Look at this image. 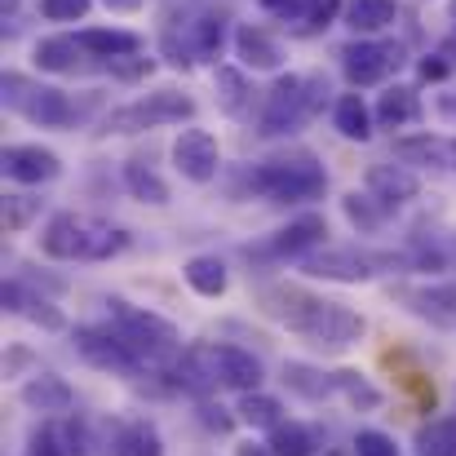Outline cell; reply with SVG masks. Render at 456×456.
Listing matches in <instances>:
<instances>
[{
  "label": "cell",
  "instance_id": "6da1fadb",
  "mask_svg": "<svg viewBox=\"0 0 456 456\" xmlns=\"http://www.w3.org/2000/svg\"><path fill=\"white\" fill-rule=\"evenodd\" d=\"M262 310L319 350H346L363 337V319L354 310H346L341 302H323V297L293 289V284L262 289Z\"/></svg>",
  "mask_w": 456,
  "mask_h": 456
},
{
  "label": "cell",
  "instance_id": "7a4b0ae2",
  "mask_svg": "<svg viewBox=\"0 0 456 456\" xmlns=\"http://www.w3.org/2000/svg\"><path fill=\"white\" fill-rule=\"evenodd\" d=\"M129 240L120 226H111L102 217H85V213H58L40 235L45 257H58V262H107Z\"/></svg>",
  "mask_w": 456,
  "mask_h": 456
},
{
  "label": "cell",
  "instance_id": "3957f363",
  "mask_svg": "<svg viewBox=\"0 0 456 456\" xmlns=\"http://www.w3.org/2000/svg\"><path fill=\"white\" fill-rule=\"evenodd\" d=\"M111 323L116 332L134 346V354L142 359V368H168L177 359V328L168 319H159L151 310H138V305L111 297Z\"/></svg>",
  "mask_w": 456,
  "mask_h": 456
},
{
  "label": "cell",
  "instance_id": "277c9868",
  "mask_svg": "<svg viewBox=\"0 0 456 456\" xmlns=\"http://www.w3.org/2000/svg\"><path fill=\"white\" fill-rule=\"evenodd\" d=\"M253 191L266 195V200H280V204H305V200H319L328 177H323V164L314 155H293V159H266L253 177Z\"/></svg>",
  "mask_w": 456,
  "mask_h": 456
},
{
  "label": "cell",
  "instance_id": "5b68a950",
  "mask_svg": "<svg viewBox=\"0 0 456 456\" xmlns=\"http://www.w3.org/2000/svg\"><path fill=\"white\" fill-rule=\"evenodd\" d=\"M319 94H328L323 80H314V76H284V80L271 89V98H266L262 134L275 138V134H293V129H302L305 120L314 116Z\"/></svg>",
  "mask_w": 456,
  "mask_h": 456
},
{
  "label": "cell",
  "instance_id": "8992f818",
  "mask_svg": "<svg viewBox=\"0 0 456 456\" xmlns=\"http://www.w3.org/2000/svg\"><path fill=\"white\" fill-rule=\"evenodd\" d=\"M195 116V102L177 89H159L151 98L125 107V111H111L107 116V129L111 134H138V129H155V125H177V120H191Z\"/></svg>",
  "mask_w": 456,
  "mask_h": 456
},
{
  "label": "cell",
  "instance_id": "52a82bcc",
  "mask_svg": "<svg viewBox=\"0 0 456 456\" xmlns=\"http://www.w3.org/2000/svg\"><path fill=\"white\" fill-rule=\"evenodd\" d=\"M76 350L94 363V368H107V372H142V359L134 354V346L116 332V323L107 328H76Z\"/></svg>",
  "mask_w": 456,
  "mask_h": 456
},
{
  "label": "cell",
  "instance_id": "ba28073f",
  "mask_svg": "<svg viewBox=\"0 0 456 456\" xmlns=\"http://www.w3.org/2000/svg\"><path fill=\"white\" fill-rule=\"evenodd\" d=\"M395 257H372V253H359V248H323V253H310L302 262L305 275L314 280H341V284H359V280H372L377 266H390Z\"/></svg>",
  "mask_w": 456,
  "mask_h": 456
},
{
  "label": "cell",
  "instance_id": "9c48e42d",
  "mask_svg": "<svg viewBox=\"0 0 456 456\" xmlns=\"http://www.w3.org/2000/svg\"><path fill=\"white\" fill-rule=\"evenodd\" d=\"M403 62V49L399 45H372V40H359L341 53V67L350 76V85H377L386 80L395 67Z\"/></svg>",
  "mask_w": 456,
  "mask_h": 456
},
{
  "label": "cell",
  "instance_id": "30bf717a",
  "mask_svg": "<svg viewBox=\"0 0 456 456\" xmlns=\"http://www.w3.org/2000/svg\"><path fill=\"white\" fill-rule=\"evenodd\" d=\"M217 159H222V155H217V138H213L208 129H182V134H177L173 164H177L182 177H191V182H213Z\"/></svg>",
  "mask_w": 456,
  "mask_h": 456
},
{
  "label": "cell",
  "instance_id": "8fae6325",
  "mask_svg": "<svg viewBox=\"0 0 456 456\" xmlns=\"http://www.w3.org/2000/svg\"><path fill=\"white\" fill-rule=\"evenodd\" d=\"M9 102L40 129H62L71 125V102L58 89H27V94H9Z\"/></svg>",
  "mask_w": 456,
  "mask_h": 456
},
{
  "label": "cell",
  "instance_id": "7c38bea8",
  "mask_svg": "<svg viewBox=\"0 0 456 456\" xmlns=\"http://www.w3.org/2000/svg\"><path fill=\"white\" fill-rule=\"evenodd\" d=\"M399 302H408L412 314L439 323V328H456V289L439 284V289H399Z\"/></svg>",
  "mask_w": 456,
  "mask_h": 456
},
{
  "label": "cell",
  "instance_id": "4fadbf2b",
  "mask_svg": "<svg viewBox=\"0 0 456 456\" xmlns=\"http://www.w3.org/2000/svg\"><path fill=\"white\" fill-rule=\"evenodd\" d=\"M368 191H372L386 208H395V204L417 200L421 182H417V173H408V168H399V164H372V168H368Z\"/></svg>",
  "mask_w": 456,
  "mask_h": 456
},
{
  "label": "cell",
  "instance_id": "5bb4252c",
  "mask_svg": "<svg viewBox=\"0 0 456 456\" xmlns=\"http://www.w3.org/2000/svg\"><path fill=\"white\" fill-rule=\"evenodd\" d=\"M213 359H217V372H222V381L231 390L248 395V390L262 386V363L253 359V350H244V346H213Z\"/></svg>",
  "mask_w": 456,
  "mask_h": 456
},
{
  "label": "cell",
  "instance_id": "9a60e30c",
  "mask_svg": "<svg viewBox=\"0 0 456 456\" xmlns=\"http://www.w3.org/2000/svg\"><path fill=\"white\" fill-rule=\"evenodd\" d=\"M4 173L22 186H36V182L58 177V155L45 151V147H9L4 151Z\"/></svg>",
  "mask_w": 456,
  "mask_h": 456
},
{
  "label": "cell",
  "instance_id": "2e32d148",
  "mask_svg": "<svg viewBox=\"0 0 456 456\" xmlns=\"http://www.w3.org/2000/svg\"><path fill=\"white\" fill-rule=\"evenodd\" d=\"M18 395H22V403H27V408H40V412H67V408L76 403L71 386H67L62 377H53V372L31 377V381H27Z\"/></svg>",
  "mask_w": 456,
  "mask_h": 456
},
{
  "label": "cell",
  "instance_id": "e0dca14e",
  "mask_svg": "<svg viewBox=\"0 0 456 456\" xmlns=\"http://www.w3.org/2000/svg\"><path fill=\"white\" fill-rule=\"evenodd\" d=\"M235 49H240V58H244L248 67H257V71H275V67L284 62L280 40H275L271 31H262V27H240Z\"/></svg>",
  "mask_w": 456,
  "mask_h": 456
},
{
  "label": "cell",
  "instance_id": "ac0fdd59",
  "mask_svg": "<svg viewBox=\"0 0 456 456\" xmlns=\"http://www.w3.org/2000/svg\"><path fill=\"white\" fill-rule=\"evenodd\" d=\"M395 155H399V159H417V164L448 168V164H456V142H452V138H439V134L399 138V142H395Z\"/></svg>",
  "mask_w": 456,
  "mask_h": 456
},
{
  "label": "cell",
  "instance_id": "d6986e66",
  "mask_svg": "<svg viewBox=\"0 0 456 456\" xmlns=\"http://www.w3.org/2000/svg\"><path fill=\"white\" fill-rule=\"evenodd\" d=\"M323 235H328L323 217H314V213H310V217H297L293 226H284V231L275 235V244H271V248H275L280 257H302L305 248H314Z\"/></svg>",
  "mask_w": 456,
  "mask_h": 456
},
{
  "label": "cell",
  "instance_id": "ffe728a7",
  "mask_svg": "<svg viewBox=\"0 0 456 456\" xmlns=\"http://www.w3.org/2000/svg\"><path fill=\"white\" fill-rule=\"evenodd\" d=\"M284 386H289L293 395L310 399V403H319V399H328V395L337 390V377H332V372H319V368H310V363H284Z\"/></svg>",
  "mask_w": 456,
  "mask_h": 456
},
{
  "label": "cell",
  "instance_id": "44dd1931",
  "mask_svg": "<svg viewBox=\"0 0 456 456\" xmlns=\"http://www.w3.org/2000/svg\"><path fill=\"white\" fill-rule=\"evenodd\" d=\"M377 120H381L386 129H403V125L421 120V102H417V94H412V89H403V85L386 89V94H381V102H377Z\"/></svg>",
  "mask_w": 456,
  "mask_h": 456
},
{
  "label": "cell",
  "instance_id": "7402d4cb",
  "mask_svg": "<svg viewBox=\"0 0 456 456\" xmlns=\"http://www.w3.org/2000/svg\"><path fill=\"white\" fill-rule=\"evenodd\" d=\"M80 40H71V36H53V40H40L36 45V67L40 71H58V76H67V71H76L80 67Z\"/></svg>",
  "mask_w": 456,
  "mask_h": 456
},
{
  "label": "cell",
  "instance_id": "603a6c76",
  "mask_svg": "<svg viewBox=\"0 0 456 456\" xmlns=\"http://www.w3.org/2000/svg\"><path fill=\"white\" fill-rule=\"evenodd\" d=\"M332 120H337V134L350 138V142H368L372 138V120H368V107H363L359 94H346L337 102V116Z\"/></svg>",
  "mask_w": 456,
  "mask_h": 456
},
{
  "label": "cell",
  "instance_id": "cb8c5ba5",
  "mask_svg": "<svg viewBox=\"0 0 456 456\" xmlns=\"http://www.w3.org/2000/svg\"><path fill=\"white\" fill-rule=\"evenodd\" d=\"M395 13H399L395 0H350L346 4V22L354 31H381V27L395 22Z\"/></svg>",
  "mask_w": 456,
  "mask_h": 456
},
{
  "label": "cell",
  "instance_id": "d4e9b609",
  "mask_svg": "<svg viewBox=\"0 0 456 456\" xmlns=\"http://www.w3.org/2000/svg\"><path fill=\"white\" fill-rule=\"evenodd\" d=\"M186 284L200 297H222L226 293V266L217 257H191L186 262Z\"/></svg>",
  "mask_w": 456,
  "mask_h": 456
},
{
  "label": "cell",
  "instance_id": "484cf974",
  "mask_svg": "<svg viewBox=\"0 0 456 456\" xmlns=\"http://www.w3.org/2000/svg\"><path fill=\"white\" fill-rule=\"evenodd\" d=\"M240 421L244 426H253V430H275L280 421H284V408H280V399H271V395H257V390H248L244 399H240Z\"/></svg>",
  "mask_w": 456,
  "mask_h": 456
},
{
  "label": "cell",
  "instance_id": "4316f807",
  "mask_svg": "<svg viewBox=\"0 0 456 456\" xmlns=\"http://www.w3.org/2000/svg\"><path fill=\"white\" fill-rule=\"evenodd\" d=\"M417 456H456V417H439L417 430Z\"/></svg>",
  "mask_w": 456,
  "mask_h": 456
},
{
  "label": "cell",
  "instance_id": "83f0119b",
  "mask_svg": "<svg viewBox=\"0 0 456 456\" xmlns=\"http://www.w3.org/2000/svg\"><path fill=\"white\" fill-rule=\"evenodd\" d=\"M125 182H129L134 200H142V204H168V186L155 177L142 159H129V164H125Z\"/></svg>",
  "mask_w": 456,
  "mask_h": 456
},
{
  "label": "cell",
  "instance_id": "f1b7e54d",
  "mask_svg": "<svg viewBox=\"0 0 456 456\" xmlns=\"http://www.w3.org/2000/svg\"><path fill=\"white\" fill-rule=\"evenodd\" d=\"M76 40L89 53H98V58H120V53H134L138 49V36H129V31H80Z\"/></svg>",
  "mask_w": 456,
  "mask_h": 456
},
{
  "label": "cell",
  "instance_id": "f546056e",
  "mask_svg": "<svg viewBox=\"0 0 456 456\" xmlns=\"http://www.w3.org/2000/svg\"><path fill=\"white\" fill-rule=\"evenodd\" d=\"M4 310H13V314H27V319H36V323H45V328H62V314H58V310H49L45 302L27 297L18 284H4Z\"/></svg>",
  "mask_w": 456,
  "mask_h": 456
},
{
  "label": "cell",
  "instance_id": "4dcf8cb0",
  "mask_svg": "<svg viewBox=\"0 0 456 456\" xmlns=\"http://www.w3.org/2000/svg\"><path fill=\"white\" fill-rule=\"evenodd\" d=\"M271 448L280 456H310L314 452V435L305 426H297V421H280L271 430Z\"/></svg>",
  "mask_w": 456,
  "mask_h": 456
},
{
  "label": "cell",
  "instance_id": "1f68e13d",
  "mask_svg": "<svg viewBox=\"0 0 456 456\" xmlns=\"http://www.w3.org/2000/svg\"><path fill=\"white\" fill-rule=\"evenodd\" d=\"M332 377H337V390H341V395H346V399H350L359 412H372V408H381V390H377V386H368L359 372H350V368H346V372H332Z\"/></svg>",
  "mask_w": 456,
  "mask_h": 456
},
{
  "label": "cell",
  "instance_id": "d6a6232c",
  "mask_svg": "<svg viewBox=\"0 0 456 456\" xmlns=\"http://www.w3.org/2000/svg\"><path fill=\"white\" fill-rule=\"evenodd\" d=\"M244 98H248V85L235 67H217V102L226 116H240L244 111Z\"/></svg>",
  "mask_w": 456,
  "mask_h": 456
},
{
  "label": "cell",
  "instance_id": "836d02e7",
  "mask_svg": "<svg viewBox=\"0 0 456 456\" xmlns=\"http://www.w3.org/2000/svg\"><path fill=\"white\" fill-rule=\"evenodd\" d=\"M346 217H350L359 231H377L381 217H386V204H381L377 195H359V191H350V195H346Z\"/></svg>",
  "mask_w": 456,
  "mask_h": 456
},
{
  "label": "cell",
  "instance_id": "e575fe53",
  "mask_svg": "<svg viewBox=\"0 0 456 456\" xmlns=\"http://www.w3.org/2000/svg\"><path fill=\"white\" fill-rule=\"evenodd\" d=\"M67 444H71V456H107L102 448V439H98V430H94V421L89 417H71V426H67Z\"/></svg>",
  "mask_w": 456,
  "mask_h": 456
},
{
  "label": "cell",
  "instance_id": "d590c367",
  "mask_svg": "<svg viewBox=\"0 0 456 456\" xmlns=\"http://www.w3.org/2000/svg\"><path fill=\"white\" fill-rule=\"evenodd\" d=\"M191 36H195V58H217L222 53V18H200L191 22Z\"/></svg>",
  "mask_w": 456,
  "mask_h": 456
},
{
  "label": "cell",
  "instance_id": "8d00e7d4",
  "mask_svg": "<svg viewBox=\"0 0 456 456\" xmlns=\"http://www.w3.org/2000/svg\"><path fill=\"white\" fill-rule=\"evenodd\" d=\"M125 456H164L159 452V435H155L147 421H134L129 430H125Z\"/></svg>",
  "mask_w": 456,
  "mask_h": 456
},
{
  "label": "cell",
  "instance_id": "74e56055",
  "mask_svg": "<svg viewBox=\"0 0 456 456\" xmlns=\"http://www.w3.org/2000/svg\"><path fill=\"white\" fill-rule=\"evenodd\" d=\"M36 208H40V200H31V195H4V231H22Z\"/></svg>",
  "mask_w": 456,
  "mask_h": 456
},
{
  "label": "cell",
  "instance_id": "f35d334b",
  "mask_svg": "<svg viewBox=\"0 0 456 456\" xmlns=\"http://www.w3.org/2000/svg\"><path fill=\"white\" fill-rule=\"evenodd\" d=\"M27 456H71V448H62L53 426H36L31 439H27Z\"/></svg>",
  "mask_w": 456,
  "mask_h": 456
},
{
  "label": "cell",
  "instance_id": "ab89813d",
  "mask_svg": "<svg viewBox=\"0 0 456 456\" xmlns=\"http://www.w3.org/2000/svg\"><path fill=\"white\" fill-rule=\"evenodd\" d=\"M354 456H399L395 439L381 435V430H359L354 435Z\"/></svg>",
  "mask_w": 456,
  "mask_h": 456
},
{
  "label": "cell",
  "instance_id": "60d3db41",
  "mask_svg": "<svg viewBox=\"0 0 456 456\" xmlns=\"http://www.w3.org/2000/svg\"><path fill=\"white\" fill-rule=\"evenodd\" d=\"M40 13L49 22H76L89 13V0H40Z\"/></svg>",
  "mask_w": 456,
  "mask_h": 456
},
{
  "label": "cell",
  "instance_id": "b9f144b4",
  "mask_svg": "<svg viewBox=\"0 0 456 456\" xmlns=\"http://www.w3.org/2000/svg\"><path fill=\"white\" fill-rule=\"evenodd\" d=\"M107 67H111V76H120V80H142V76L151 71V58H138V49H134V53L107 58Z\"/></svg>",
  "mask_w": 456,
  "mask_h": 456
},
{
  "label": "cell",
  "instance_id": "7bdbcfd3",
  "mask_svg": "<svg viewBox=\"0 0 456 456\" xmlns=\"http://www.w3.org/2000/svg\"><path fill=\"white\" fill-rule=\"evenodd\" d=\"M337 9H341V0H310V4H305V18H310L314 27H328V22L337 18Z\"/></svg>",
  "mask_w": 456,
  "mask_h": 456
},
{
  "label": "cell",
  "instance_id": "ee69618b",
  "mask_svg": "<svg viewBox=\"0 0 456 456\" xmlns=\"http://www.w3.org/2000/svg\"><path fill=\"white\" fill-rule=\"evenodd\" d=\"M421 76H426V80H439V76H448V67H444L439 58H426V62H421Z\"/></svg>",
  "mask_w": 456,
  "mask_h": 456
},
{
  "label": "cell",
  "instance_id": "f6af8a7d",
  "mask_svg": "<svg viewBox=\"0 0 456 456\" xmlns=\"http://www.w3.org/2000/svg\"><path fill=\"white\" fill-rule=\"evenodd\" d=\"M107 9H116V13H134V9H142V0H102Z\"/></svg>",
  "mask_w": 456,
  "mask_h": 456
},
{
  "label": "cell",
  "instance_id": "bcb514c9",
  "mask_svg": "<svg viewBox=\"0 0 456 456\" xmlns=\"http://www.w3.org/2000/svg\"><path fill=\"white\" fill-rule=\"evenodd\" d=\"M240 456H280V452H275L271 444H266V448H257V444H248V448H240Z\"/></svg>",
  "mask_w": 456,
  "mask_h": 456
},
{
  "label": "cell",
  "instance_id": "7dc6e473",
  "mask_svg": "<svg viewBox=\"0 0 456 456\" xmlns=\"http://www.w3.org/2000/svg\"><path fill=\"white\" fill-rule=\"evenodd\" d=\"M271 13H293V0H262Z\"/></svg>",
  "mask_w": 456,
  "mask_h": 456
},
{
  "label": "cell",
  "instance_id": "c3c4849f",
  "mask_svg": "<svg viewBox=\"0 0 456 456\" xmlns=\"http://www.w3.org/2000/svg\"><path fill=\"white\" fill-rule=\"evenodd\" d=\"M439 111H444L448 120H456V98L452 94H444V98H439Z\"/></svg>",
  "mask_w": 456,
  "mask_h": 456
},
{
  "label": "cell",
  "instance_id": "681fc988",
  "mask_svg": "<svg viewBox=\"0 0 456 456\" xmlns=\"http://www.w3.org/2000/svg\"><path fill=\"white\" fill-rule=\"evenodd\" d=\"M452 18H456V0H452Z\"/></svg>",
  "mask_w": 456,
  "mask_h": 456
}]
</instances>
